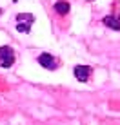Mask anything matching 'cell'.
Here are the masks:
<instances>
[{
	"label": "cell",
	"mask_w": 120,
	"mask_h": 125,
	"mask_svg": "<svg viewBox=\"0 0 120 125\" xmlns=\"http://www.w3.org/2000/svg\"><path fill=\"white\" fill-rule=\"evenodd\" d=\"M35 22V16L31 13H18L16 15V31L18 33H29L31 31V25Z\"/></svg>",
	"instance_id": "1"
},
{
	"label": "cell",
	"mask_w": 120,
	"mask_h": 125,
	"mask_svg": "<svg viewBox=\"0 0 120 125\" xmlns=\"http://www.w3.org/2000/svg\"><path fill=\"white\" fill-rule=\"evenodd\" d=\"M13 63H15V53H13V49L9 45H2L0 47V65L4 69H7Z\"/></svg>",
	"instance_id": "2"
},
{
	"label": "cell",
	"mask_w": 120,
	"mask_h": 125,
	"mask_svg": "<svg viewBox=\"0 0 120 125\" xmlns=\"http://www.w3.org/2000/svg\"><path fill=\"white\" fill-rule=\"evenodd\" d=\"M73 74L78 82H87L89 76H91V67L89 65H76L73 69Z\"/></svg>",
	"instance_id": "3"
},
{
	"label": "cell",
	"mask_w": 120,
	"mask_h": 125,
	"mask_svg": "<svg viewBox=\"0 0 120 125\" xmlns=\"http://www.w3.org/2000/svg\"><path fill=\"white\" fill-rule=\"evenodd\" d=\"M38 63H40L44 69H57V60H55L53 56H51L49 53H42L40 56H38Z\"/></svg>",
	"instance_id": "4"
},
{
	"label": "cell",
	"mask_w": 120,
	"mask_h": 125,
	"mask_svg": "<svg viewBox=\"0 0 120 125\" xmlns=\"http://www.w3.org/2000/svg\"><path fill=\"white\" fill-rule=\"evenodd\" d=\"M104 25L115 29V31H120V15H109L104 18Z\"/></svg>",
	"instance_id": "5"
},
{
	"label": "cell",
	"mask_w": 120,
	"mask_h": 125,
	"mask_svg": "<svg viewBox=\"0 0 120 125\" xmlns=\"http://www.w3.org/2000/svg\"><path fill=\"white\" fill-rule=\"evenodd\" d=\"M55 11H57L58 15H67V13H69V4L64 2V0H60V2L55 4Z\"/></svg>",
	"instance_id": "6"
}]
</instances>
